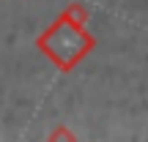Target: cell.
<instances>
[{"label": "cell", "mask_w": 148, "mask_h": 142, "mask_svg": "<svg viewBox=\"0 0 148 142\" xmlns=\"http://www.w3.org/2000/svg\"><path fill=\"white\" fill-rule=\"evenodd\" d=\"M52 36L60 38V44H58V41H49V38H44V47L49 49V55L55 58V63L69 66L71 60H77L79 55L88 49V38H85L77 27L60 25V27H55V30H52Z\"/></svg>", "instance_id": "cell-1"}]
</instances>
